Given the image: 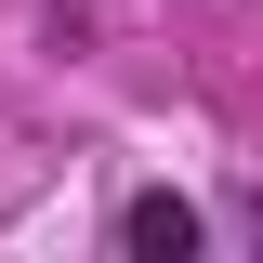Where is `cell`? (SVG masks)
<instances>
[{"instance_id":"obj_2","label":"cell","mask_w":263,"mask_h":263,"mask_svg":"<svg viewBox=\"0 0 263 263\" xmlns=\"http://www.w3.org/2000/svg\"><path fill=\"white\" fill-rule=\"evenodd\" d=\"M250 237H263V197H250Z\"/></svg>"},{"instance_id":"obj_1","label":"cell","mask_w":263,"mask_h":263,"mask_svg":"<svg viewBox=\"0 0 263 263\" xmlns=\"http://www.w3.org/2000/svg\"><path fill=\"white\" fill-rule=\"evenodd\" d=\"M119 250H132V263H184V250H197V211H184L171 184H145V197L119 211Z\"/></svg>"}]
</instances>
